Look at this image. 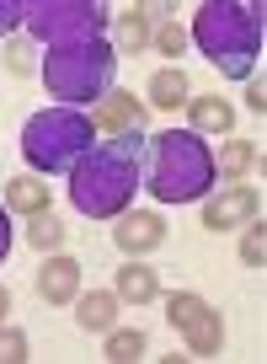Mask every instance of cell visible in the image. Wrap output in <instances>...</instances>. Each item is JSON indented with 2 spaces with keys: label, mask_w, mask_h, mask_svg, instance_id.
<instances>
[{
  "label": "cell",
  "mask_w": 267,
  "mask_h": 364,
  "mask_svg": "<svg viewBox=\"0 0 267 364\" xmlns=\"http://www.w3.org/2000/svg\"><path fill=\"white\" fill-rule=\"evenodd\" d=\"M246 107H251L256 118L267 113V86H262V75H256V80H246Z\"/></svg>",
  "instance_id": "obj_26"
},
{
  "label": "cell",
  "mask_w": 267,
  "mask_h": 364,
  "mask_svg": "<svg viewBox=\"0 0 267 364\" xmlns=\"http://www.w3.org/2000/svg\"><path fill=\"white\" fill-rule=\"evenodd\" d=\"M150 43H156V48H160V54H171V59H177V54H182V48H187V33H182V27H177V22H160V27H156V33H150Z\"/></svg>",
  "instance_id": "obj_24"
},
{
  "label": "cell",
  "mask_w": 267,
  "mask_h": 364,
  "mask_svg": "<svg viewBox=\"0 0 267 364\" xmlns=\"http://www.w3.org/2000/svg\"><path fill=\"white\" fill-rule=\"evenodd\" d=\"M203 306H209V300H203V295H192V289H171V295H166V321L182 332V327H187V321L198 316Z\"/></svg>",
  "instance_id": "obj_21"
},
{
  "label": "cell",
  "mask_w": 267,
  "mask_h": 364,
  "mask_svg": "<svg viewBox=\"0 0 267 364\" xmlns=\"http://www.w3.org/2000/svg\"><path fill=\"white\" fill-rule=\"evenodd\" d=\"M27 22V0H0V38Z\"/></svg>",
  "instance_id": "obj_25"
},
{
  "label": "cell",
  "mask_w": 267,
  "mask_h": 364,
  "mask_svg": "<svg viewBox=\"0 0 267 364\" xmlns=\"http://www.w3.org/2000/svg\"><path fill=\"white\" fill-rule=\"evenodd\" d=\"M251 166H256V150L246 145V139H224L219 161H214V177H219V182H241Z\"/></svg>",
  "instance_id": "obj_17"
},
{
  "label": "cell",
  "mask_w": 267,
  "mask_h": 364,
  "mask_svg": "<svg viewBox=\"0 0 267 364\" xmlns=\"http://www.w3.org/2000/svg\"><path fill=\"white\" fill-rule=\"evenodd\" d=\"M6 311H11V289L0 284V321H6Z\"/></svg>",
  "instance_id": "obj_29"
},
{
  "label": "cell",
  "mask_w": 267,
  "mask_h": 364,
  "mask_svg": "<svg viewBox=\"0 0 267 364\" xmlns=\"http://www.w3.org/2000/svg\"><path fill=\"white\" fill-rule=\"evenodd\" d=\"M118 306H123V300L112 295V289L75 295V327L80 332H112V327H118Z\"/></svg>",
  "instance_id": "obj_13"
},
{
  "label": "cell",
  "mask_w": 267,
  "mask_h": 364,
  "mask_svg": "<svg viewBox=\"0 0 267 364\" xmlns=\"http://www.w3.org/2000/svg\"><path fill=\"white\" fill-rule=\"evenodd\" d=\"M187 118H192V134H219V139H230V129H235V107L224 102V97H192L187 102Z\"/></svg>",
  "instance_id": "obj_12"
},
{
  "label": "cell",
  "mask_w": 267,
  "mask_h": 364,
  "mask_svg": "<svg viewBox=\"0 0 267 364\" xmlns=\"http://www.w3.org/2000/svg\"><path fill=\"white\" fill-rule=\"evenodd\" d=\"M43 86L59 97V107H91L118 86V54L107 38H80V43H59L43 54Z\"/></svg>",
  "instance_id": "obj_4"
},
{
  "label": "cell",
  "mask_w": 267,
  "mask_h": 364,
  "mask_svg": "<svg viewBox=\"0 0 267 364\" xmlns=\"http://www.w3.org/2000/svg\"><path fill=\"white\" fill-rule=\"evenodd\" d=\"M262 215V193L256 188H246V182H230L224 193H214L209 204H203V230H235V225H246V220H256Z\"/></svg>",
  "instance_id": "obj_8"
},
{
  "label": "cell",
  "mask_w": 267,
  "mask_h": 364,
  "mask_svg": "<svg viewBox=\"0 0 267 364\" xmlns=\"http://www.w3.org/2000/svg\"><path fill=\"white\" fill-rule=\"evenodd\" d=\"M134 193H139V150L118 139H102L70 171V204L86 220H118L134 204Z\"/></svg>",
  "instance_id": "obj_3"
},
{
  "label": "cell",
  "mask_w": 267,
  "mask_h": 364,
  "mask_svg": "<svg viewBox=\"0 0 267 364\" xmlns=\"http://www.w3.org/2000/svg\"><path fill=\"white\" fill-rule=\"evenodd\" d=\"M97 145H102V134L91 124V113H80V107L54 102L22 124V156L38 177H70L80 166V156H91Z\"/></svg>",
  "instance_id": "obj_5"
},
{
  "label": "cell",
  "mask_w": 267,
  "mask_h": 364,
  "mask_svg": "<svg viewBox=\"0 0 267 364\" xmlns=\"http://www.w3.org/2000/svg\"><path fill=\"white\" fill-rule=\"evenodd\" d=\"M27 247L59 252V247H65V225H59L54 215H33V225H27Z\"/></svg>",
  "instance_id": "obj_20"
},
{
  "label": "cell",
  "mask_w": 267,
  "mask_h": 364,
  "mask_svg": "<svg viewBox=\"0 0 267 364\" xmlns=\"http://www.w3.org/2000/svg\"><path fill=\"white\" fill-rule=\"evenodd\" d=\"M262 257H267V225H262V215H256V220H246V236H241V262L262 268Z\"/></svg>",
  "instance_id": "obj_22"
},
{
  "label": "cell",
  "mask_w": 267,
  "mask_h": 364,
  "mask_svg": "<svg viewBox=\"0 0 267 364\" xmlns=\"http://www.w3.org/2000/svg\"><path fill=\"white\" fill-rule=\"evenodd\" d=\"M11 70H16V75H27V70H33V59H27V48H11Z\"/></svg>",
  "instance_id": "obj_28"
},
{
  "label": "cell",
  "mask_w": 267,
  "mask_h": 364,
  "mask_svg": "<svg viewBox=\"0 0 267 364\" xmlns=\"http://www.w3.org/2000/svg\"><path fill=\"white\" fill-rule=\"evenodd\" d=\"M139 188L160 204H198L214 193V150L192 129H160L145 139V161H139Z\"/></svg>",
  "instance_id": "obj_1"
},
{
  "label": "cell",
  "mask_w": 267,
  "mask_h": 364,
  "mask_svg": "<svg viewBox=\"0 0 267 364\" xmlns=\"http://www.w3.org/2000/svg\"><path fill=\"white\" fill-rule=\"evenodd\" d=\"M182 343H187V359H209V353H219V343H224V321H219V311L203 306L198 316L182 327Z\"/></svg>",
  "instance_id": "obj_14"
},
{
  "label": "cell",
  "mask_w": 267,
  "mask_h": 364,
  "mask_svg": "<svg viewBox=\"0 0 267 364\" xmlns=\"http://www.w3.org/2000/svg\"><path fill=\"white\" fill-rule=\"evenodd\" d=\"M38 295H43L48 306H75V295H80V262L75 257H48L43 268H38Z\"/></svg>",
  "instance_id": "obj_10"
},
{
  "label": "cell",
  "mask_w": 267,
  "mask_h": 364,
  "mask_svg": "<svg viewBox=\"0 0 267 364\" xmlns=\"http://www.w3.org/2000/svg\"><path fill=\"white\" fill-rule=\"evenodd\" d=\"M112 241H118L123 257H145V252H156L166 241V220L156 209H123L118 225H112Z\"/></svg>",
  "instance_id": "obj_9"
},
{
  "label": "cell",
  "mask_w": 267,
  "mask_h": 364,
  "mask_svg": "<svg viewBox=\"0 0 267 364\" xmlns=\"http://www.w3.org/2000/svg\"><path fill=\"white\" fill-rule=\"evenodd\" d=\"M118 43H123V54H139L150 43V6H129L118 16Z\"/></svg>",
  "instance_id": "obj_18"
},
{
  "label": "cell",
  "mask_w": 267,
  "mask_h": 364,
  "mask_svg": "<svg viewBox=\"0 0 267 364\" xmlns=\"http://www.w3.org/2000/svg\"><path fill=\"white\" fill-rule=\"evenodd\" d=\"M22 27L43 48H59V43H80V38H107L112 11L97 0H27Z\"/></svg>",
  "instance_id": "obj_6"
},
{
  "label": "cell",
  "mask_w": 267,
  "mask_h": 364,
  "mask_svg": "<svg viewBox=\"0 0 267 364\" xmlns=\"http://www.w3.org/2000/svg\"><path fill=\"white\" fill-rule=\"evenodd\" d=\"M112 295L129 300V306H150V300H160V279L150 262H123L118 279H112Z\"/></svg>",
  "instance_id": "obj_11"
},
{
  "label": "cell",
  "mask_w": 267,
  "mask_h": 364,
  "mask_svg": "<svg viewBox=\"0 0 267 364\" xmlns=\"http://www.w3.org/2000/svg\"><path fill=\"white\" fill-rule=\"evenodd\" d=\"M91 124H97L102 139H118V145H134V150H145L150 139V113L139 97H129V91L112 86L107 97H102L97 107H91Z\"/></svg>",
  "instance_id": "obj_7"
},
{
  "label": "cell",
  "mask_w": 267,
  "mask_h": 364,
  "mask_svg": "<svg viewBox=\"0 0 267 364\" xmlns=\"http://www.w3.org/2000/svg\"><path fill=\"white\" fill-rule=\"evenodd\" d=\"M145 91H150V102H156V107H166V113H171V107H187V102H192V80H187V70H182V65L156 70Z\"/></svg>",
  "instance_id": "obj_15"
},
{
  "label": "cell",
  "mask_w": 267,
  "mask_h": 364,
  "mask_svg": "<svg viewBox=\"0 0 267 364\" xmlns=\"http://www.w3.org/2000/svg\"><path fill=\"white\" fill-rule=\"evenodd\" d=\"M22 359H27V332L0 321V364H22Z\"/></svg>",
  "instance_id": "obj_23"
},
{
  "label": "cell",
  "mask_w": 267,
  "mask_h": 364,
  "mask_svg": "<svg viewBox=\"0 0 267 364\" xmlns=\"http://www.w3.org/2000/svg\"><path fill=\"white\" fill-rule=\"evenodd\" d=\"M6 209H16V215H27V220L48 215V182L38 177V171L33 177H11L6 182Z\"/></svg>",
  "instance_id": "obj_16"
},
{
  "label": "cell",
  "mask_w": 267,
  "mask_h": 364,
  "mask_svg": "<svg viewBox=\"0 0 267 364\" xmlns=\"http://www.w3.org/2000/svg\"><path fill=\"white\" fill-rule=\"evenodd\" d=\"M6 252H11V215L0 209V262H6Z\"/></svg>",
  "instance_id": "obj_27"
},
{
  "label": "cell",
  "mask_w": 267,
  "mask_h": 364,
  "mask_svg": "<svg viewBox=\"0 0 267 364\" xmlns=\"http://www.w3.org/2000/svg\"><path fill=\"white\" fill-rule=\"evenodd\" d=\"M192 38L224 80H251L262 59V6L256 0H209L192 16Z\"/></svg>",
  "instance_id": "obj_2"
},
{
  "label": "cell",
  "mask_w": 267,
  "mask_h": 364,
  "mask_svg": "<svg viewBox=\"0 0 267 364\" xmlns=\"http://www.w3.org/2000/svg\"><path fill=\"white\" fill-rule=\"evenodd\" d=\"M145 348H150V338H145L139 327H129V332L112 327V332H107V359H112V364H134V359H145Z\"/></svg>",
  "instance_id": "obj_19"
}]
</instances>
